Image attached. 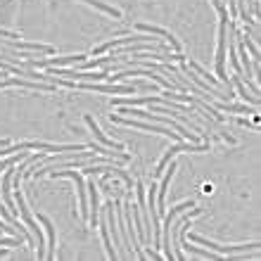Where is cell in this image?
<instances>
[{
	"mask_svg": "<svg viewBox=\"0 0 261 261\" xmlns=\"http://www.w3.org/2000/svg\"><path fill=\"white\" fill-rule=\"evenodd\" d=\"M7 76V71H3V69H0V79H5Z\"/></svg>",
	"mask_w": 261,
	"mask_h": 261,
	"instance_id": "obj_23",
	"label": "cell"
},
{
	"mask_svg": "<svg viewBox=\"0 0 261 261\" xmlns=\"http://www.w3.org/2000/svg\"><path fill=\"white\" fill-rule=\"evenodd\" d=\"M112 124H124V126H133V128H140V130H150V133H162V136L171 138V140H176V143H180V140H186V138L180 136V133H173L169 126H162V124H152V121H136V119H124L119 117V114H112Z\"/></svg>",
	"mask_w": 261,
	"mask_h": 261,
	"instance_id": "obj_3",
	"label": "cell"
},
{
	"mask_svg": "<svg viewBox=\"0 0 261 261\" xmlns=\"http://www.w3.org/2000/svg\"><path fill=\"white\" fill-rule=\"evenodd\" d=\"M212 5L216 7V12H219V14H228L226 5H223V0H212Z\"/></svg>",
	"mask_w": 261,
	"mask_h": 261,
	"instance_id": "obj_20",
	"label": "cell"
},
{
	"mask_svg": "<svg viewBox=\"0 0 261 261\" xmlns=\"http://www.w3.org/2000/svg\"><path fill=\"white\" fill-rule=\"evenodd\" d=\"M249 3H252V12L259 14V0H249Z\"/></svg>",
	"mask_w": 261,
	"mask_h": 261,
	"instance_id": "obj_21",
	"label": "cell"
},
{
	"mask_svg": "<svg viewBox=\"0 0 261 261\" xmlns=\"http://www.w3.org/2000/svg\"><path fill=\"white\" fill-rule=\"evenodd\" d=\"M112 105L117 107H138V105H164L162 95H145V97H114Z\"/></svg>",
	"mask_w": 261,
	"mask_h": 261,
	"instance_id": "obj_10",
	"label": "cell"
},
{
	"mask_svg": "<svg viewBox=\"0 0 261 261\" xmlns=\"http://www.w3.org/2000/svg\"><path fill=\"white\" fill-rule=\"evenodd\" d=\"M188 67H190V69H195V71H197V74L199 76H204V79H206V81H209V86H214V88H216V86H219V79H216V76H212V74H209V71H206V69H202V67H199V64H195L193 62V60H190V64H188ZM221 86H223V83H221ZM223 88H226V86H223ZM228 95H230V93H228ZM235 97V95H233Z\"/></svg>",
	"mask_w": 261,
	"mask_h": 261,
	"instance_id": "obj_18",
	"label": "cell"
},
{
	"mask_svg": "<svg viewBox=\"0 0 261 261\" xmlns=\"http://www.w3.org/2000/svg\"><path fill=\"white\" fill-rule=\"evenodd\" d=\"M76 88L81 90H95V93H110V95H128V93H136L140 90L136 83H124V86H119V83H100V81H83L79 83L76 81Z\"/></svg>",
	"mask_w": 261,
	"mask_h": 261,
	"instance_id": "obj_7",
	"label": "cell"
},
{
	"mask_svg": "<svg viewBox=\"0 0 261 261\" xmlns=\"http://www.w3.org/2000/svg\"><path fill=\"white\" fill-rule=\"evenodd\" d=\"M10 86H19V88H31V90H57L55 83H45V81H21V79H0V88H10Z\"/></svg>",
	"mask_w": 261,
	"mask_h": 261,
	"instance_id": "obj_9",
	"label": "cell"
},
{
	"mask_svg": "<svg viewBox=\"0 0 261 261\" xmlns=\"http://www.w3.org/2000/svg\"><path fill=\"white\" fill-rule=\"evenodd\" d=\"M138 31H145V34H150V36H162V38H166V41L171 43V48L173 53H180V43L173 38L169 31H164V29H159V27H150V24H136Z\"/></svg>",
	"mask_w": 261,
	"mask_h": 261,
	"instance_id": "obj_12",
	"label": "cell"
},
{
	"mask_svg": "<svg viewBox=\"0 0 261 261\" xmlns=\"http://www.w3.org/2000/svg\"><path fill=\"white\" fill-rule=\"evenodd\" d=\"M14 202H17V206H19V214L21 219H24V223H27V228L34 233L36 238V247H38V259H45V242H43V235H41V228H38V223H36L34 214L29 212L27 202H24V197H21L19 188H14Z\"/></svg>",
	"mask_w": 261,
	"mask_h": 261,
	"instance_id": "obj_2",
	"label": "cell"
},
{
	"mask_svg": "<svg viewBox=\"0 0 261 261\" xmlns=\"http://www.w3.org/2000/svg\"><path fill=\"white\" fill-rule=\"evenodd\" d=\"M86 124H88V128H90V133H93V136L97 138V140H100V143L105 145V147H112V150H117V152H124V145L121 143H117V140H110V138L105 136L102 130L97 128V124H95V119L90 117V114H86Z\"/></svg>",
	"mask_w": 261,
	"mask_h": 261,
	"instance_id": "obj_11",
	"label": "cell"
},
{
	"mask_svg": "<svg viewBox=\"0 0 261 261\" xmlns=\"http://www.w3.org/2000/svg\"><path fill=\"white\" fill-rule=\"evenodd\" d=\"M214 110L233 112V114H256V107L252 105H233V102H209Z\"/></svg>",
	"mask_w": 261,
	"mask_h": 261,
	"instance_id": "obj_14",
	"label": "cell"
},
{
	"mask_svg": "<svg viewBox=\"0 0 261 261\" xmlns=\"http://www.w3.org/2000/svg\"><path fill=\"white\" fill-rule=\"evenodd\" d=\"M24 157H29L24 150H21V152H14V154H10V157H3V159H0V171L10 169L12 164H17V159H24Z\"/></svg>",
	"mask_w": 261,
	"mask_h": 261,
	"instance_id": "obj_19",
	"label": "cell"
},
{
	"mask_svg": "<svg viewBox=\"0 0 261 261\" xmlns=\"http://www.w3.org/2000/svg\"><path fill=\"white\" fill-rule=\"evenodd\" d=\"M86 188L90 190V195H88V206H90V223L95 226L97 223V219H100V202H97V188H95V180H88L86 183Z\"/></svg>",
	"mask_w": 261,
	"mask_h": 261,
	"instance_id": "obj_13",
	"label": "cell"
},
{
	"mask_svg": "<svg viewBox=\"0 0 261 261\" xmlns=\"http://www.w3.org/2000/svg\"><path fill=\"white\" fill-rule=\"evenodd\" d=\"M235 86V88H238V95L242 97V100H245V102H249L252 105V107H259V97L256 95H247V88H245V83H242V79L238 74L233 76V81H230Z\"/></svg>",
	"mask_w": 261,
	"mask_h": 261,
	"instance_id": "obj_16",
	"label": "cell"
},
{
	"mask_svg": "<svg viewBox=\"0 0 261 261\" xmlns=\"http://www.w3.org/2000/svg\"><path fill=\"white\" fill-rule=\"evenodd\" d=\"M86 5H93L95 10H100V12H105V14H110V17H114V19H119L121 17V12H119L117 7H112V5H107V3H102V0H83Z\"/></svg>",
	"mask_w": 261,
	"mask_h": 261,
	"instance_id": "obj_17",
	"label": "cell"
},
{
	"mask_svg": "<svg viewBox=\"0 0 261 261\" xmlns=\"http://www.w3.org/2000/svg\"><path fill=\"white\" fill-rule=\"evenodd\" d=\"M190 240L199 242V245H204V247H209L212 252H216V254H221V256L247 254V252H256V249L261 247L259 242H249V245H233V247H223V245H216V242L206 240V238H202V235H197V233H190Z\"/></svg>",
	"mask_w": 261,
	"mask_h": 261,
	"instance_id": "obj_4",
	"label": "cell"
},
{
	"mask_svg": "<svg viewBox=\"0 0 261 261\" xmlns=\"http://www.w3.org/2000/svg\"><path fill=\"white\" fill-rule=\"evenodd\" d=\"M53 178H71L76 183V190H79V204H81V216L86 221L90 219V206H88V195H86V180L79 171H64V169H55L50 171Z\"/></svg>",
	"mask_w": 261,
	"mask_h": 261,
	"instance_id": "obj_5",
	"label": "cell"
},
{
	"mask_svg": "<svg viewBox=\"0 0 261 261\" xmlns=\"http://www.w3.org/2000/svg\"><path fill=\"white\" fill-rule=\"evenodd\" d=\"M206 150H209V143H186V140H180V143L173 145L171 150L164 152V157L159 159V164H157V169L152 171V176H162L164 169H166V164H169L178 152H206Z\"/></svg>",
	"mask_w": 261,
	"mask_h": 261,
	"instance_id": "obj_6",
	"label": "cell"
},
{
	"mask_svg": "<svg viewBox=\"0 0 261 261\" xmlns=\"http://www.w3.org/2000/svg\"><path fill=\"white\" fill-rule=\"evenodd\" d=\"M226 43H228V14H221L219 24V48H216V79L228 88V93L233 95V83L226 76Z\"/></svg>",
	"mask_w": 261,
	"mask_h": 261,
	"instance_id": "obj_1",
	"label": "cell"
},
{
	"mask_svg": "<svg viewBox=\"0 0 261 261\" xmlns=\"http://www.w3.org/2000/svg\"><path fill=\"white\" fill-rule=\"evenodd\" d=\"M7 254H10V252H7V249H0V259H5Z\"/></svg>",
	"mask_w": 261,
	"mask_h": 261,
	"instance_id": "obj_22",
	"label": "cell"
},
{
	"mask_svg": "<svg viewBox=\"0 0 261 261\" xmlns=\"http://www.w3.org/2000/svg\"><path fill=\"white\" fill-rule=\"evenodd\" d=\"M176 169H178V164L176 162H171V166L169 169H164V178H162V186L157 188V214L159 219L164 216V206H166V188H169V183H171V176L176 173Z\"/></svg>",
	"mask_w": 261,
	"mask_h": 261,
	"instance_id": "obj_8",
	"label": "cell"
},
{
	"mask_svg": "<svg viewBox=\"0 0 261 261\" xmlns=\"http://www.w3.org/2000/svg\"><path fill=\"white\" fill-rule=\"evenodd\" d=\"M38 221L43 223V228L48 230V245H45V259H53L55 256V228H53V223H50L48 216H43V214H38Z\"/></svg>",
	"mask_w": 261,
	"mask_h": 261,
	"instance_id": "obj_15",
	"label": "cell"
}]
</instances>
